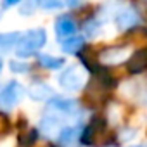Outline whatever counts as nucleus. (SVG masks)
Instances as JSON below:
<instances>
[{
    "label": "nucleus",
    "mask_w": 147,
    "mask_h": 147,
    "mask_svg": "<svg viewBox=\"0 0 147 147\" xmlns=\"http://www.w3.org/2000/svg\"><path fill=\"white\" fill-rule=\"evenodd\" d=\"M54 30H55L57 38L64 40V38H69V36H73V35L76 33V24H75V21H73L71 18L62 16V18H59V19L55 21Z\"/></svg>",
    "instance_id": "8"
},
{
    "label": "nucleus",
    "mask_w": 147,
    "mask_h": 147,
    "mask_svg": "<svg viewBox=\"0 0 147 147\" xmlns=\"http://www.w3.org/2000/svg\"><path fill=\"white\" fill-rule=\"evenodd\" d=\"M61 128H62V118H61V114L49 113L40 121V131L47 138H55L59 135Z\"/></svg>",
    "instance_id": "4"
},
{
    "label": "nucleus",
    "mask_w": 147,
    "mask_h": 147,
    "mask_svg": "<svg viewBox=\"0 0 147 147\" xmlns=\"http://www.w3.org/2000/svg\"><path fill=\"white\" fill-rule=\"evenodd\" d=\"M80 131H82V126H78V125L62 126L61 131H59V135H57V142L62 144V145H69V144H73V142L78 138Z\"/></svg>",
    "instance_id": "10"
},
{
    "label": "nucleus",
    "mask_w": 147,
    "mask_h": 147,
    "mask_svg": "<svg viewBox=\"0 0 147 147\" xmlns=\"http://www.w3.org/2000/svg\"><path fill=\"white\" fill-rule=\"evenodd\" d=\"M36 7H38L36 0H28V2H24V4L21 5L19 12H21L23 16H33V14H35V11H36Z\"/></svg>",
    "instance_id": "16"
},
{
    "label": "nucleus",
    "mask_w": 147,
    "mask_h": 147,
    "mask_svg": "<svg viewBox=\"0 0 147 147\" xmlns=\"http://www.w3.org/2000/svg\"><path fill=\"white\" fill-rule=\"evenodd\" d=\"M21 0H2V5L4 7H12V5H16V4H19Z\"/></svg>",
    "instance_id": "20"
},
{
    "label": "nucleus",
    "mask_w": 147,
    "mask_h": 147,
    "mask_svg": "<svg viewBox=\"0 0 147 147\" xmlns=\"http://www.w3.org/2000/svg\"><path fill=\"white\" fill-rule=\"evenodd\" d=\"M47 43V31L43 28H33L21 33L19 43L16 47L18 57H30Z\"/></svg>",
    "instance_id": "1"
},
{
    "label": "nucleus",
    "mask_w": 147,
    "mask_h": 147,
    "mask_svg": "<svg viewBox=\"0 0 147 147\" xmlns=\"http://www.w3.org/2000/svg\"><path fill=\"white\" fill-rule=\"evenodd\" d=\"M85 33L88 38H97L100 35V23L99 21H88L85 26Z\"/></svg>",
    "instance_id": "15"
},
{
    "label": "nucleus",
    "mask_w": 147,
    "mask_h": 147,
    "mask_svg": "<svg viewBox=\"0 0 147 147\" xmlns=\"http://www.w3.org/2000/svg\"><path fill=\"white\" fill-rule=\"evenodd\" d=\"M38 61H40L42 66H45V67H49V69H61V67L64 66V59H62V57H54V55H50V54H42V55L38 57Z\"/></svg>",
    "instance_id": "13"
},
{
    "label": "nucleus",
    "mask_w": 147,
    "mask_h": 147,
    "mask_svg": "<svg viewBox=\"0 0 147 147\" xmlns=\"http://www.w3.org/2000/svg\"><path fill=\"white\" fill-rule=\"evenodd\" d=\"M131 147H145V145H131Z\"/></svg>",
    "instance_id": "22"
},
{
    "label": "nucleus",
    "mask_w": 147,
    "mask_h": 147,
    "mask_svg": "<svg viewBox=\"0 0 147 147\" xmlns=\"http://www.w3.org/2000/svg\"><path fill=\"white\" fill-rule=\"evenodd\" d=\"M28 95H30V99L42 102V100H47L54 95V88L47 83H35L28 88Z\"/></svg>",
    "instance_id": "9"
},
{
    "label": "nucleus",
    "mask_w": 147,
    "mask_h": 147,
    "mask_svg": "<svg viewBox=\"0 0 147 147\" xmlns=\"http://www.w3.org/2000/svg\"><path fill=\"white\" fill-rule=\"evenodd\" d=\"M83 36H76V35H73L69 38H66L62 42V52L66 54H76L82 47H83Z\"/></svg>",
    "instance_id": "12"
},
{
    "label": "nucleus",
    "mask_w": 147,
    "mask_h": 147,
    "mask_svg": "<svg viewBox=\"0 0 147 147\" xmlns=\"http://www.w3.org/2000/svg\"><path fill=\"white\" fill-rule=\"evenodd\" d=\"M0 147H14V140L12 138H7V140H4L2 144H0Z\"/></svg>",
    "instance_id": "21"
},
{
    "label": "nucleus",
    "mask_w": 147,
    "mask_h": 147,
    "mask_svg": "<svg viewBox=\"0 0 147 147\" xmlns=\"http://www.w3.org/2000/svg\"><path fill=\"white\" fill-rule=\"evenodd\" d=\"M88 80V73L82 64H69L57 78V83L61 88L67 90V92H78L85 87Z\"/></svg>",
    "instance_id": "2"
},
{
    "label": "nucleus",
    "mask_w": 147,
    "mask_h": 147,
    "mask_svg": "<svg viewBox=\"0 0 147 147\" xmlns=\"http://www.w3.org/2000/svg\"><path fill=\"white\" fill-rule=\"evenodd\" d=\"M38 7L45 9V11H57V9H62L64 5V0H36Z\"/></svg>",
    "instance_id": "14"
},
{
    "label": "nucleus",
    "mask_w": 147,
    "mask_h": 147,
    "mask_svg": "<svg viewBox=\"0 0 147 147\" xmlns=\"http://www.w3.org/2000/svg\"><path fill=\"white\" fill-rule=\"evenodd\" d=\"M76 100L67 97H55L49 102V111L55 114H73L76 111Z\"/></svg>",
    "instance_id": "7"
},
{
    "label": "nucleus",
    "mask_w": 147,
    "mask_h": 147,
    "mask_svg": "<svg viewBox=\"0 0 147 147\" xmlns=\"http://www.w3.org/2000/svg\"><path fill=\"white\" fill-rule=\"evenodd\" d=\"M137 137V130H133V128H126L123 133H121V142H130L131 138H135Z\"/></svg>",
    "instance_id": "18"
},
{
    "label": "nucleus",
    "mask_w": 147,
    "mask_h": 147,
    "mask_svg": "<svg viewBox=\"0 0 147 147\" xmlns=\"http://www.w3.org/2000/svg\"><path fill=\"white\" fill-rule=\"evenodd\" d=\"M21 33L19 31H11V33H2L0 35V52L7 54L11 50H16L18 43H19Z\"/></svg>",
    "instance_id": "11"
},
{
    "label": "nucleus",
    "mask_w": 147,
    "mask_h": 147,
    "mask_svg": "<svg viewBox=\"0 0 147 147\" xmlns=\"http://www.w3.org/2000/svg\"><path fill=\"white\" fill-rule=\"evenodd\" d=\"M26 90L19 82H9L2 90H0V109L2 111H12L21 99L24 97Z\"/></svg>",
    "instance_id": "3"
},
{
    "label": "nucleus",
    "mask_w": 147,
    "mask_h": 147,
    "mask_svg": "<svg viewBox=\"0 0 147 147\" xmlns=\"http://www.w3.org/2000/svg\"><path fill=\"white\" fill-rule=\"evenodd\" d=\"M131 50L128 47H114V49H107L100 54V62L102 64H107V66H116V64H121L125 62L128 57H130Z\"/></svg>",
    "instance_id": "6"
},
{
    "label": "nucleus",
    "mask_w": 147,
    "mask_h": 147,
    "mask_svg": "<svg viewBox=\"0 0 147 147\" xmlns=\"http://www.w3.org/2000/svg\"><path fill=\"white\" fill-rule=\"evenodd\" d=\"M0 71H2V61H0Z\"/></svg>",
    "instance_id": "23"
},
{
    "label": "nucleus",
    "mask_w": 147,
    "mask_h": 147,
    "mask_svg": "<svg viewBox=\"0 0 147 147\" xmlns=\"http://www.w3.org/2000/svg\"><path fill=\"white\" fill-rule=\"evenodd\" d=\"M114 21H116V26L121 31H126V30L133 28L135 24H138V14H137L135 9L123 5L121 9H118V12L114 16Z\"/></svg>",
    "instance_id": "5"
},
{
    "label": "nucleus",
    "mask_w": 147,
    "mask_h": 147,
    "mask_svg": "<svg viewBox=\"0 0 147 147\" xmlns=\"http://www.w3.org/2000/svg\"><path fill=\"white\" fill-rule=\"evenodd\" d=\"M9 67H11L12 73H26L30 69V64L28 62H23V61H11Z\"/></svg>",
    "instance_id": "17"
},
{
    "label": "nucleus",
    "mask_w": 147,
    "mask_h": 147,
    "mask_svg": "<svg viewBox=\"0 0 147 147\" xmlns=\"http://www.w3.org/2000/svg\"><path fill=\"white\" fill-rule=\"evenodd\" d=\"M109 118L113 123H118L119 121V111H118V106H111L109 109Z\"/></svg>",
    "instance_id": "19"
}]
</instances>
